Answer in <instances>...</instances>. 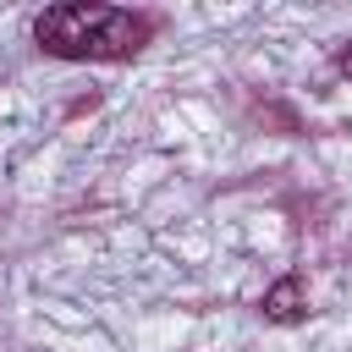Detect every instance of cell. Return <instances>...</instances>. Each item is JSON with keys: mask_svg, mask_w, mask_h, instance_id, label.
<instances>
[{"mask_svg": "<svg viewBox=\"0 0 352 352\" xmlns=\"http://www.w3.org/2000/svg\"><path fill=\"white\" fill-rule=\"evenodd\" d=\"M154 28L160 22L148 11L66 0V6H44L33 16V44L55 60H132L154 38Z\"/></svg>", "mask_w": 352, "mask_h": 352, "instance_id": "1", "label": "cell"}, {"mask_svg": "<svg viewBox=\"0 0 352 352\" xmlns=\"http://www.w3.org/2000/svg\"><path fill=\"white\" fill-rule=\"evenodd\" d=\"M258 314H264L270 324H302V319H308V280H302L297 270H292V275H280V280L264 292Z\"/></svg>", "mask_w": 352, "mask_h": 352, "instance_id": "2", "label": "cell"}, {"mask_svg": "<svg viewBox=\"0 0 352 352\" xmlns=\"http://www.w3.org/2000/svg\"><path fill=\"white\" fill-rule=\"evenodd\" d=\"M336 72H341V77H352V38H346V44H336Z\"/></svg>", "mask_w": 352, "mask_h": 352, "instance_id": "3", "label": "cell"}]
</instances>
